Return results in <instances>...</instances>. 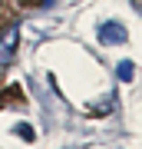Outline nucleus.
Masks as SVG:
<instances>
[{"mask_svg":"<svg viewBox=\"0 0 142 149\" xmlns=\"http://www.w3.org/2000/svg\"><path fill=\"white\" fill-rule=\"evenodd\" d=\"M17 43H20V33H17V27H10V30H3V33H0V66L13 63Z\"/></svg>","mask_w":142,"mask_h":149,"instance_id":"nucleus-1","label":"nucleus"},{"mask_svg":"<svg viewBox=\"0 0 142 149\" xmlns=\"http://www.w3.org/2000/svg\"><path fill=\"white\" fill-rule=\"evenodd\" d=\"M99 40L103 43H126V27L122 23H103L99 27Z\"/></svg>","mask_w":142,"mask_h":149,"instance_id":"nucleus-2","label":"nucleus"},{"mask_svg":"<svg viewBox=\"0 0 142 149\" xmlns=\"http://www.w3.org/2000/svg\"><path fill=\"white\" fill-rule=\"evenodd\" d=\"M132 76V63L126 60V63H119V80H129Z\"/></svg>","mask_w":142,"mask_h":149,"instance_id":"nucleus-3","label":"nucleus"}]
</instances>
